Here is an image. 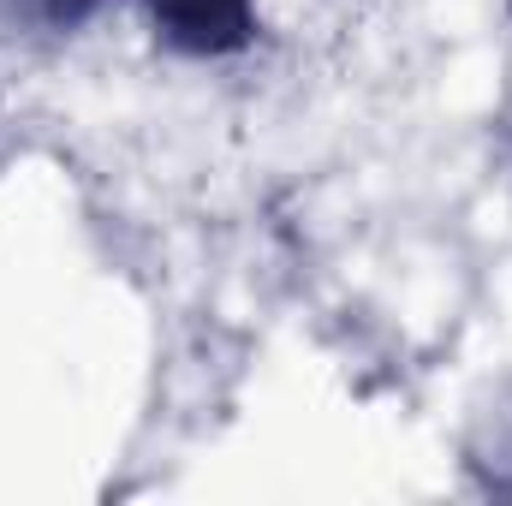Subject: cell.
Listing matches in <instances>:
<instances>
[{
  "mask_svg": "<svg viewBox=\"0 0 512 506\" xmlns=\"http://www.w3.org/2000/svg\"><path fill=\"white\" fill-rule=\"evenodd\" d=\"M149 6L161 30L197 54H221L251 36V0H149Z\"/></svg>",
  "mask_w": 512,
  "mask_h": 506,
  "instance_id": "6da1fadb",
  "label": "cell"
}]
</instances>
